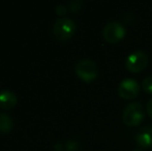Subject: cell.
Wrapping results in <instances>:
<instances>
[{
	"label": "cell",
	"mask_w": 152,
	"mask_h": 151,
	"mask_svg": "<svg viewBox=\"0 0 152 151\" xmlns=\"http://www.w3.org/2000/svg\"><path fill=\"white\" fill-rule=\"evenodd\" d=\"M145 112L143 106L138 101H132L128 104L123 110L122 120L127 126H137L144 120Z\"/></svg>",
	"instance_id": "cell-1"
},
{
	"label": "cell",
	"mask_w": 152,
	"mask_h": 151,
	"mask_svg": "<svg viewBox=\"0 0 152 151\" xmlns=\"http://www.w3.org/2000/svg\"><path fill=\"white\" fill-rule=\"evenodd\" d=\"M76 23L67 17H61L57 19L53 26V34L59 40H66L74 35L76 31Z\"/></svg>",
	"instance_id": "cell-2"
},
{
	"label": "cell",
	"mask_w": 152,
	"mask_h": 151,
	"mask_svg": "<svg viewBox=\"0 0 152 151\" xmlns=\"http://www.w3.org/2000/svg\"><path fill=\"white\" fill-rule=\"evenodd\" d=\"M76 74L81 80L84 82H91L95 80L98 76V67L97 64L93 60L90 59H82L78 61L75 67Z\"/></svg>",
	"instance_id": "cell-3"
},
{
	"label": "cell",
	"mask_w": 152,
	"mask_h": 151,
	"mask_svg": "<svg viewBox=\"0 0 152 151\" xmlns=\"http://www.w3.org/2000/svg\"><path fill=\"white\" fill-rule=\"evenodd\" d=\"M126 29L124 25L117 21H112L106 24L102 30V36L106 42L110 44H116L125 36Z\"/></svg>",
	"instance_id": "cell-4"
},
{
	"label": "cell",
	"mask_w": 152,
	"mask_h": 151,
	"mask_svg": "<svg viewBox=\"0 0 152 151\" xmlns=\"http://www.w3.org/2000/svg\"><path fill=\"white\" fill-rule=\"evenodd\" d=\"M149 57L143 51H134L126 57L125 66L126 69L132 73H140L148 65Z\"/></svg>",
	"instance_id": "cell-5"
},
{
	"label": "cell",
	"mask_w": 152,
	"mask_h": 151,
	"mask_svg": "<svg viewBox=\"0 0 152 151\" xmlns=\"http://www.w3.org/2000/svg\"><path fill=\"white\" fill-rule=\"evenodd\" d=\"M117 91L121 98L128 101V99H132L138 96L139 92H140V85H139L138 81L134 79L126 78L119 83Z\"/></svg>",
	"instance_id": "cell-6"
},
{
	"label": "cell",
	"mask_w": 152,
	"mask_h": 151,
	"mask_svg": "<svg viewBox=\"0 0 152 151\" xmlns=\"http://www.w3.org/2000/svg\"><path fill=\"white\" fill-rule=\"evenodd\" d=\"M136 143L143 149L152 148V125H146L139 129L136 133Z\"/></svg>",
	"instance_id": "cell-7"
},
{
	"label": "cell",
	"mask_w": 152,
	"mask_h": 151,
	"mask_svg": "<svg viewBox=\"0 0 152 151\" xmlns=\"http://www.w3.org/2000/svg\"><path fill=\"white\" fill-rule=\"evenodd\" d=\"M17 95L10 90H3L0 92V109L10 110L17 105Z\"/></svg>",
	"instance_id": "cell-8"
},
{
	"label": "cell",
	"mask_w": 152,
	"mask_h": 151,
	"mask_svg": "<svg viewBox=\"0 0 152 151\" xmlns=\"http://www.w3.org/2000/svg\"><path fill=\"white\" fill-rule=\"evenodd\" d=\"M14 127V120L6 113H0V131L1 133H8Z\"/></svg>",
	"instance_id": "cell-9"
},
{
	"label": "cell",
	"mask_w": 152,
	"mask_h": 151,
	"mask_svg": "<svg viewBox=\"0 0 152 151\" xmlns=\"http://www.w3.org/2000/svg\"><path fill=\"white\" fill-rule=\"evenodd\" d=\"M67 9L70 10L72 12H77L82 8L83 6V1L82 0H70L66 4Z\"/></svg>",
	"instance_id": "cell-10"
},
{
	"label": "cell",
	"mask_w": 152,
	"mask_h": 151,
	"mask_svg": "<svg viewBox=\"0 0 152 151\" xmlns=\"http://www.w3.org/2000/svg\"><path fill=\"white\" fill-rule=\"evenodd\" d=\"M142 87L145 92L152 94V77H146L142 82Z\"/></svg>",
	"instance_id": "cell-11"
},
{
	"label": "cell",
	"mask_w": 152,
	"mask_h": 151,
	"mask_svg": "<svg viewBox=\"0 0 152 151\" xmlns=\"http://www.w3.org/2000/svg\"><path fill=\"white\" fill-rule=\"evenodd\" d=\"M65 148L68 151H76L80 148V143L77 140H68L65 144Z\"/></svg>",
	"instance_id": "cell-12"
},
{
	"label": "cell",
	"mask_w": 152,
	"mask_h": 151,
	"mask_svg": "<svg viewBox=\"0 0 152 151\" xmlns=\"http://www.w3.org/2000/svg\"><path fill=\"white\" fill-rule=\"evenodd\" d=\"M67 6L66 4H58V5L55 7V12L58 16H64V15L67 12Z\"/></svg>",
	"instance_id": "cell-13"
},
{
	"label": "cell",
	"mask_w": 152,
	"mask_h": 151,
	"mask_svg": "<svg viewBox=\"0 0 152 151\" xmlns=\"http://www.w3.org/2000/svg\"><path fill=\"white\" fill-rule=\"evenodd\" d=\"M146 109H147V113H148V115L150 116V118H152V98L148 101L147 106H146Z\"/></svg>",
	"instance_id": "cell-14"
},
{
	"label": "cell",
	"mask_w": 152,
	"mask_h": 151,
	"mask_svg": "<svg viewBox=\"0 0 152 151\" xmlns=\"http://www.w3.org/2000/svg\"><path fill=\"white\" fill-rule=\"evenodd\" d=\"M54 147H55V150H56V151H61L62 150V144L58 143V144H56Z\"/></svg>",
	"instance_id": "cell-15"
},
{
	"label": "cell",
	"mask_w": 152,
	"mask_h": 151,
	"mask_svg": "<svg viewBox=\"0 0 152 151\" xmlns=\"http://www.w3.org/2000/svg\"><path fill=\"white\" fill-rule=\"evenodd\" d=\"M132 151H143L142 149H141V148H138V149H134Z\"/></svg>",
	"instance_id": "cell-16"
}]
</instances>
